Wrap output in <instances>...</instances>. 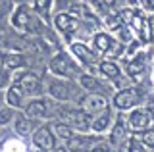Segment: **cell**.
I'll use <instances>...</instances> for the list:
<instances>
[{"label": "cell", "mask_w": 154, "mask_h": 152, "mask_svg": "<svg viewBox=\"0 0 154 152\" xmlns=\"http://www.w3.org/2000/svg\"><path fill=\"white\" fill-rule=\"evenodd\" d=\"M60 120L67 123L69 127H75L79 131H89L91 129V114H87L85 110H73V108H66L60 110Z\"/></svg>", "instance_id": "1"}, {"label": "cell", "mask_w": 154, "mask_h": 152, "mask_svg": "<svg viewBox=\"0 0 154 152\" xmlns=\"http://www.w3.org/2000/svg\"><path fill=\"white\" fill-rule=\"evenodd\" d=\"M50 71L54 75H60V77H71L77 69H75V64H71V60L66 54H56L50 60Z\"/></svg>", "instance_id": "2"}, {"label": "cell", "mask_w": 154, "mask_h": 152, "mask_svg": "<svg viewBox=\"0 0 154 152\" xmlns=\"http://www.w3.org/2000/svg\"><path fill=\"white\" fill-rule=\"evenodd\" d=\"M139 100H141V94L137 89H123L114 96V106L118 110H129V108L137 106Z\"/></svg>", "instance_id": "3"}, {"label": "cell", "mask_w": 154, "mask_h": 152, "mask_svg": "<svg viewBox=\"0 0 154 152\" xmlns=\"http://www.w3.org/2000/svg\"><path fill=\"white\" fill-rule=\"evenodd\" d=\"M150 123H152V116H150L148 110H135V112H131V116H129L127 127L133 133H141L144 129H148Z\"/></svg>", "instance_id": "4"}, {"label": "cell", "mask_w": 154, "mask_h": 152, "mask_svg": "<svg viewBox=\"0 0 154 152\" xmlns=\"http://www.w3.org/2000/svg\"><path fill=\"white\" fill-rule=\"evenodd\" d=\"M33 144L41 150H52L54 148V133L50 131V127L42 125L38 127L33 135Z\"/></svg>", "instance_id": "5"}, {"label": "cell", "mask_w": 154, "mask_h": 152, "mask_svg": "<svg viewBox=\"0 0 154 152\" xmlns=\"http://www.w3.org/2000/svg\"><path fill=\"white\" fill-rule=\"evenodd\" d=\"M54 25L56 29L60 33H64V35H71V33H75L79 29V21H77V17H73L71 14H58L54 17Z\"/></svg>", "instance_id": "6"}, {"label": "cell", "mask_w": 154, "mask_h": 152, "mask_svg": "<svg viewBox=\"0 0 154 152\" xmlns=\"http://www.w3.org/2000/svg\"><path fill=\"white\" fill-rule=\"evenodd\" d=\"M108 108V100L100 94H89L81 100V110H85L87 114H98L104 112Z\"/></svg>", "instance_id": "7"}, {"label": "cell", "mask_w": 154, "mask_h": 152, "mask_svg": "<svg viewBox=\"0 0 154 152\" xmlns=\"http://www.w3.org/2000/svg\"><path fill=\"white\" fill-rule=\"evenodd\" d=\"M17 85L23 89V93H27V94H38L41 93V79H38L33 71H25V73L19 75Z\"/></svg>", "instance_id": "8"}, {"label": "cell", "mask_w": 154, "mask_h": 152, "mask_svg": "<svg viewBox=\"0 0 154 152\" xmlns=\"http://www.w3.org/2000/svg\"><path fill=\"white\" fill-rule=\"evenodd\" d=\"M31 21H33V17H31V14H29L27 8L17 6L16 12H14V16H12V25L19 31H31Z\"/></svg>", "instance_id": "9"}, {"label": "cell", "mask_w": 154, "mask_h": 152, "mask_svg": "<svg viewBox=\"0 0 154 152\" xmlns=\"http://www.w3.org/2000/svg\"><path fill=\"white\" fill-rule=\"evenodd\" d=\"M71 52L83 62L85 65H93L96 62V54L93 52V48H89V46H85L83 42H73L71 44Z\"/></svg>", "instance_id": "10"}, {"label": "cell", "mask_w": 154, "mask_h": 152, "mask_svg": "<svg viewBox=\"0 0 154 152\" xmlns=\"http://www.w3.org/2000/svg\"><path fill=\"white\" fill-rule=\"evenodd\" d=\"M48 93H50V96L56 98V100H67V98H69V85L66 81L54 79V81H50Z\"/></svg>", "instance_id": "11"}, {"label": "cell", "mask_w": 154, "mask_h": 152, "mask_svg": "<svg viewBox=\"0 0 154 152\" xmlns=\"http://www.w3.org/2000/svg\"><path fill=\"white\" fill-rule=\"evenodd\" d=\"M25 116L27 117H35V120H38V117H46L48 116V110H46V102L45 100H31L27 104L25 108Z\"/></svg>", "instance_id": "12"}, {"label": "cell", "mask_w": 154, "mask_h": 152, "mask_svg": "<svg viewBox=\"0 0 154 152\" xmlns=\"http://www.w3.org/2000/svg\"><path fill=\"white\" fill-rule=\"evenodd\" d=\"M21 100H23V89L19 87L17 83L10 85L8 93H6V102L10 108H19L21 106Z\"/></svg>", "instance_id": "13"}, {"label": "cell", "mask_w": 154, "mask_h": 152, "mask_svg": "<svg viewBox=\"0 0 154 152\" xmlns=\"http://www.w3.org/2000/svg\"><path fill=\"white\" fill-rule=\"evenodd\" d=\"M125 135H127V125L123 123V117H119V120L116 121V125L112 127V133H110V142H112L114 146H118L119 142L125 139Z\"/></svg>", "instance_id": "14"}, {"label": "cell", "mask_w": 154, "mask_h": 152, "mask_svg": "<svg viewBox=\"0 0 154 152\" xmlns=\"http://www.w3.org/2000/svg\"><path fill=\"white\" fill-rule=\"evenodd\" d=\"M16 133L17 135H21V137H27L29 133L33 131V121H31V117H27V116H16Z\"/></svg>", "instance_id": "15"}, {"label": "cell", "mask_w": 154, "mask_h": 152, "mask_svg": "<svg viewBox=\"0 0 154 152\" xmlns=\"http://www.w3.org/2000/svg\"><path fill=\"white\" fill-rule=\"evenodd\" d=\"M100 73L104 75V77H108V79H118L119 77V68H118V64L116 62H110V60H104V62H100Z\"/></svg>", "instance_id": "16"}, {"label": "cell", "mask_w": 154, "mask_h": 152, "mask_svg": "<svg viewBox=\"0 0 154 152\" xmlns=\"http://www.w3.org/2000/svg\"><path fill=\"white\" fill-rule=\"evenodd\" d=\"M25 65V58L21 54H4V68L6 69H19Z\"/></svg>", "instance_id": "17"}, {"label": "cell", "mask_w": 154, "mask_h": 152, "mask_svg": "<svg viewBox=\"0 0 154 152\" xmlns=\"http://www.w3.org/2000/svg\"><path fill=\"white\" fill-rule=\"evenodd\" d=\"M143 71H144V54L137 56V58H133V60L127 64V73L131 75V77H139Z\"/></svg>", "instance_id": "18"}, {"label": "cell", "mask_w": 154, "mask_h": 152, "mask_svg": "<svg viewBox=\"0 0 154 152\" xmlns=\"http://www.w3.org/2000/svg\"><path fill=\"white\" fill-rule=\"evenodd\" d=\"M93 42H94V48L98 50V52H108L114 41L110 39V35H108V33H96Z\"/></svg>", "instance_id": "19"}, {"label": "cell", "mask_w": 154, "mask_h": 152, "mask_svg": "<svg viewBox=\"0 0 154 152\" xmlns=\"http://www.w3.org/2000/svg\"><path fill=\"white\" fill-rule=\"evenodd\" d=\"M87 144H89V139H85V137H69L67 139V150L69 152H83L87 148Z\"/></svg>", "instance_id": "20"}, {"label": "cell", "mask_w": 154, "mask_h": 152, "mask_svg": "<svg viewBox=\"0 0 154 152\" xmlns=\"http://www.w3.org/2000/svg\"><path fill=\"white\" fill-rule=\"evenodd\" d=\"M108 125H110V114L108 112H104L100 117H96V120L91 121V129L96 131V133H102L108 129Z\"/></svg>", "instance_id": "21"}, {"label": "cell", "mask_w": 154, "mask_h": 152, "mask_svg": "<svg viewBox=\"0 0 154 152\" xmlns=\"http://www.w3.org/2000/svg\"><path fill=\"white\" fill-rule=\"evenodd\" d=\"M54 133L58 137H60V139H64V141H67L69 139V137H73V131H71V127L67 125V123H56L54 125Z\"/></svg>", "instance_id": "22"}, {"label": "cell", "mask_w": 154, "mask_h": 152, "mask_svg": "<svg viewBox=\"0 0 154 152\" xmlns=\"http://www.w3.org/2000/svg\"><path fill=\"white\" fill-rule=\"evenodd\" d=\"M79 81H81V85H83L87 91H98V89H100V83L96 81L93 75H81Z\"/></svg>", "instance_id": "23"}, {"label": "cell", "mask_w": 154, "mask_h": 152, "mask_svg": "<svg viewBox=\"0 0 154 152\" xmlns=\"http://www.w3.org/2000/svg\"><path fill=\"white\" fill-rule=\"evenodd\" d=\"M33 6H35V10L38 14L46 16V14L50 12V8H52V0H33Z\"/></svg>", "instance_id": "24"}, {"label": "cell", "mask_w": 154, "mask_h": 152, "mask_svg": "<svg viewBox=\"0 0 154 152\" xmlns=\"http://www.w3.org/2000/svg\"><path fill=\"white\" fill-rule=\"evenodd\" d=\"M139 33H141V39L144 42H148L152 39L150 37V21L146 20V17H143V21H141V27H139Z\"/></svg>", "instance_id": "25"}, {"label": "cell", "mask_w": 154, "mask_h": 152, "mask_svg": "<svg viewBox=\"0 0 154 152\" xmlns=\"http://www.w3.org/2000/svg\"><path fill=\"white\" fill-rule=\"evenodd\" d=\"M141 141H143V144H146V146H154V131L152 129L141 131Z\"/></svg>", "instance_id": "26"}, {"label": "cell", "mask_w": 154, "mask_h": 152, "mask_svg": "<svg viewBox=\"0 0 154 152\" xmlns=\"http://www.w3.org/2000/svg\"><path fill=\"white\" fill-rule=\"evenodd\" d=\"M12 117H14V110H12V108H2V110H0V125H6Z\"/></svg>", "instance_id": "27"}, {"label": "cell", "mask_w": 154, "mask_h": 152, "mask_svg": "<svg viewBox=\"0 0 154 152\" xmlns=\"http://www.w3.org/2000/svg\"><path fill=\"white\" fill-rule=\"evenodd\" d=\"M133 17H135V12L133 10H123L122 14H119V20H122L123 23H131Z\"/></svg>", "instance_id": "28"}, {"label": "cell", "mask_w": 154, "mask_h": 152, "mask_svg": "<svg viewBox=\"0 0 154 152\" xmlns=\"http://www.w3.org/2000/svg\"><path fill=\"white\" fill-rule=\"evenodd\" d=\"M106 23H108V27H112V29H118L119 23H122V20H119L118 16H110L108 20H106Z\"/></svg>", "instance_id": "29"}, {"label": "cell", "mask_w": 154, "mask_h": 152, "mask_svg": "<svg viewBox=\"0 0 154 152\" xmlns=\"http://www.w3.org/2000/svg\"><path fill=\"white\" fill-rule=\"evenodd\" d=\"M131 144H133V141H131V139H123V144L119 146V152H129Z\"/></svg>", "instance_id": "30"}, {"label": "cell", "mask_w": 154, "mask_h": 152, "mask_svg": "<svg viewBox=\"0 0 154 152\" xmlns=\"http://www.w3.org/2000/svg\"><path fill=\"white\" fill-rule=\"evenodd\" d=\"M6 83H8V73H6V71H2V69H0V89H2Z\"/></svg>", "instance_id": "31"}, {"label": "cell", "mask_w": 154, "mask_h": 152, "mask_svg": "<svg viewBox=\"0 0 154 152\" xmlns=\"http://www.w3.org/2000/svg\"><path fill=\"white\" fill-rule=\"evenodd\" d=\"M52 152H67V148H66V146H54Z\"/></svg>", "instance_id": "32"}, {"label": "cell", "mask_w": 154, "mask_h": 152, "mask_svg": "<svg viewBox=\"0 0 154 152\" xmlns=\"http://www.w3.org/2000/svg\"><path fill=\"white\" fill-rule=\"evenodd\" d=\"M129 152H143V148H139V146L131 144V148H129Z\"/></svg>", "instance_id": "33"}, {"label": "cell", "mask_w": 154, "mask_h": 152, "mask_svg": "<svg viewBox=\"0 0 154 152\" xmlns=\"http://www.w3.org/2000/svg\"><path fill=\"white\" fill-rule=\"evenodd\" d=\"M102 4H106V6H112V4H116V0H100Z\"/></svg>", "instance_id": "34"}, {"label": "cell", "mask_w": 154, "mask_h": 152, "mask_svg": "<svg viewBox=\"0 0 154 152\" xmlns=\"http://www.w3.org/2000/svg\"><path fill=\"white\" fill-rule=\"evenodd\" d=\"M122 39H129V33L125 29H122Z\"/></svg>", "instance_id": "35"}, {"label": "cell", "mask_w": 154, "mask_h": 152, "mask_svg": "<svg viewBox=\"0 0 154 152\" xmlns=\"http://www.w3.org/2000/svg\"><path fill=\"white\" fill-rule=\"evenodd\" d=\"M0 65H4V54L0 52Z\"/></svg>", "instance_id": "36"}, {"label": "cell", "mask_w": 154, "mask_h": 152, "mask_svg": "<svg viewBox=\"0 0 154 152\" xmlns=\"http://www.w3.org/2000/svg\"><path fill=\"white\" fill-rule=\"evenodd\" d=\"M93 152H104V150H102V148H96V150H93Z\"/></svg>", "instance_id": "37"}]
</instances>
